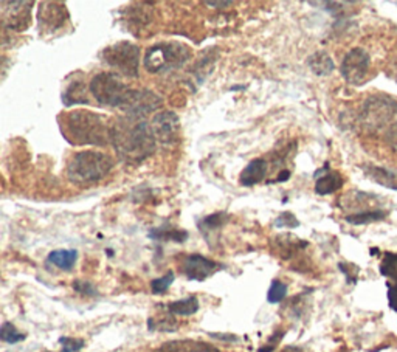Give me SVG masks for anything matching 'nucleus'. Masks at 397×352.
Returning <instances> with one entry per match:
<instances>
[{"mask_svg": "<svg viewBox=\"0 0 397 352\" xmlns=\"http://www.w3.org/2000/svg\"><path fill=\"white\" fill-rule=\"evenodd\" d=\"M175 321H173L171 319H165L163 321H157L156 319H149L148 320V329L149 331H165V332H173L175 331Z\"/></svg>", "mask_w": 397, "mask_h": 352, "instance_id": "30", "label": "nucleus"}, {"mask_svg": "<svg viewBox=\"0 0 397 352\" xmlns=\"http://www.w3.org/2000/svg\"><path fill=\"white\" fill-rule=\"evenodd\" d=\"M281 352H303V351L300 348H297V346H287Z\"/></svg>", "mask_w": 397, "mask_h": 352, "instance_id": "38", "label": "nucleus"}, {"mask_svg": "<svg viewBox=\"0 0 397 352\" xmlns=\"http://www.w3.org/2000/svg\"><path fill=\"white\" fill-rule=\"evenodd\" d=\"M33 2H2V23L10 31H25L31 23Z\"/></svg>", "mask_w": 397, "mask_h": 352, "instance_id": "10", "label": "nucleus"}, {"mask_svg": "<svg viewBox=\"0 0 397 352\" xmlns=\"http://www.w3.org/2000/svg\"><path fill=\"white\" fill-rule=\"evenodd\" d=\"M191 58V50L179 42H162L148 48L145 68L149 73H165L180 68Z\"/></svg>", "mask_w": 397, "mask_h": 352, "instance_id": "5", "label": "nucleus"}, {"mask_svg": "<svg viewBox=\"0 0 397 352\" xmlns=\"http://www.w3.org/2000/svg\"><path fill=\"white\" fill-rule=\"evenodd\" d=\"M162 105L163 100L156 92L148 89H129L120 109L128 118L145 119L151 114H154L157 109L162 107Z\"/></svg>", "mask_w": 397, "mask_h": 352, "instance_id": "8", "label": "nucleus"}, {"mask_svg": "<svg viewBox=\"0 0 397 352\" xmlns=\"http://www.w3.org/2000/svg\"><path fill=\"white\" fill-rule=\"evenodd\" d=\"M343 186V177L339 173H326L323 177H318L315 182V193L320 196H327L339 191Z\"/></svg>", "mask_w": 397, "mask_h": 352, "instance_id": "19", "label": "nucleus"}, {"mask_svg": "<svg viewBox=\"0 0 397 352\" xmlns=\"http://www.w3.org/2000/svg\"><path fill=\"white\" fill-rule=\"evenodd\" d=\"M199 311V299L196 297H188L179 299V302H173L168 304V312L171 315H180V316H190Z\"/></svg>", "mask_w": 397, "mask_h": 352, "instance_id": "22", "label": "nucleus"}, {"mask_svg": "<svg viewBox=\"0 0 397 352\" xmlns=\"http://www.w3.org/2000/svg\"><path fill=\"white\" fill-rule=\"evenodd\" d=\"M287 295V284H284L280 279H273L272 284H270L268 294H267V302L270 304H278L281 303Z\"/></svg>", "mask_w": 397, "mask_h": 352, "instance_id": "27", "label": "nucleus"}, {"mask_svg": "<svg viewBox=\"0 0 397 352\" xmlns=\"http://www.w3.org/2000/svg\"><path fill=\"white\" fill-rule=\"evenodd\" d=\"M210 337L217 338V340H222V341H230V343L239 341V337L232 336V334H210Z\"/></svg>", "mask_w": 397, "mask_h": 352, "instance_id": "34", "label": "nucleus"}, {"mask_svg": "<svg viewBox=\"0 0 397 352\" xmlns=\"http://www.w3.org/2000/svg\"><path fill=\"white\" fill-rule=\"evenodd\" d=\"M359 123L366 134L397 143V101L386 95L369 97L363 102Z\"/></svg>", "mask_w": 397, "mask_h": 352, "instance_id": "3", "label": "nucleus"}, {"mask_svg": "<svg viewBox=\"0 0 397 352\" xmlns=\"http://www.w3.org/2000/svg\"><path fill=\"white\" fill-rule=\"evenodd\" d=\"M388 303H390L393 311L397 312V284H393L388 289Z\"/></svg>", "mask_w": 397, "mask_h": 352, "instance_id": "33", "label": "nucleus"}, {"mask_svg": "<svg viewBox=\"0 0 397 352\" xmlns=\"http://www.w3.org/2000/svg\"><path fill=\"white\" fill-rule=\"evenodd\" d=\"M73 289L78 292L81 295H86V297H98V290L95 289V286L92 284L89 281H81V279H76L73 282Z\"/></svg>", "mask_w": 397, "mask_h": 352, "instance_id": "32", "label": "nucleus"}, {"mask_svg": "<svg viewBox=\"0 0 397 352\" xmlns=\"http://www.w3.org/2000/svg\"><path fill=\"white\" fill-rule=\"evenodd\" d=\"M246 87L244 85H233V87H230V90H244Z\"/></svg>", "mask_w": 397, "mask_h": 352, "instance_id": "39", "label": "nucleus"}, {"mask_svg": "<svg viewBox=\"0 0 397 352\" xmlns=\"http://www.w3.org/2000/svg\"><path fill=\"white\" fill-rule=\"evenodd\" d=\"M369 65H371V59L369 55L366 53V50L357 47L349 50L348 53L344 55L340 72L346 82H349L352 85H360L366 80Z\"/></svg>", "mask_w": 397, "mask_h": 352, "instance_id": "9", "label": "nucleus"}, {"mask_svg": "<svg viewBox=\"0 0 397 352\" xmlns=\"http://www.w3.org/2000/svg\"><path fill=\"white\" fill-rule=\"evenodd\" d=\"M386 73H388V76H390V78H393L397 82V58H394L393 61L390 63V67H388Z\"/></svg>", "mask_w": 397, "mask_h": 352, "instance_id": "35", "label": "nucleus"}, {"mask_svg": "<svg viewBox=\"0 0 397 352\" xmlns=\"http://www.w3.org/2000/svg\"><path fill=\"white\" fill-rule=\"evenodd\" d=\"M64 137L75 146H107L112 143V124L92 110H72L64 117Z\"/></svg>", "mask_w": 397, "mask_h": 352, "instance_id": "2", "label": "nucleus"}, {"mask_svg": "<svg viewBox=\"0 0 397 352\" xmlns=\"http://www.w3.org/2000/svg\"><path fill=\"white\" fill-rule=\"evenodd\" d=\"M273 225L276 228H287V230H293V228H297L300 227V222L298 219L295 218V214L290 213V211H285V213H281L280 216H278L273 222Z\"/></svg>", "mask_w": 397, "mask_h": 352, "instance_id": "29", "label": "nucleus"}, {"mask_svg": "<svg viewBox=\"0 0 397 352\" xmlns=\"http://www.w3.org/2000/svg\"><path fill=\"white\" fill-rule=\"evenodd\" d=\"M131 87L126 85L121 78L115 73L101 72L92 78L89 84V90L94 98L103 106L118 107L120 109L121 102L128 95Z\"/></svg>", "mask_w": 397, "mask_h": 352, "instance_id": "6", "label": "nucleus"}, {"mask_svg": "<svg viewBox=\"0 0 397 352\" xmlns=\"http://www.w3.org/2000/svg\"><path fill=\"white\" fill-rule=\"evenodd\" d=\"M267 174V161L264 159L251 160L249 165L244 168L239 176L241 186H253L263 182Z\"/></svg>", "mask_w": 397, "mask_h": 352, "instance_id": "15", "label": "nucleus"}, {"mask_svg": "<svg viewBox=\"0 0 397 352\" xmlns=\"http://www.w3.org/2000/svg\"><path fill=\"white\" fill-rule=\"evenodd\" d=\"M0 338H2L5 343H10V345H16V343L23 341L27 338V336L16 329L14 324L6 321L2 324V328H0Z\"/></svg>", "mask_w": 397, "mask_h": 352, "instance_id": "25", "label": "nucleus"}, {"mask_svg": "<svg viewBox=\"0 0 397 352\" xmlns=\"http://www.w3.org/2000/svg\"><path fill=\"white\" fill-rule=\"evenodd\" d=\"M104 63L115 68L118 73L129 78L138 76V64H140V48L132 42H116L114 46H109L103 51Z\"/></svg>", "mask_w": 397, "mask_h": 352, "instance_id": "7", "label": "nucleus"}, {"mask_svg": "<svg viewBox=\"0 0 397 352\" xmlns=\"http://www.w3.org/2000/svg\"><path fill=\"white\" fill-rule=\"evenodd\" d=\"M62 105L65 107L72 106H81V105H89V97H87V85L82 81H73L70 82L62 93Z\"/></svg>", "mask_w": 397, "mask_h": 352, "instance_id": "17", "label": "nucleus"}, {"mask_svg": "<svg viewBox=\"0 0 397 352\" xmlns=\"http://www.w3.org/2000/svg\"><path fill=\"white\" fill-rule=\"evenodd\" d=\"M380 273L386 278L397 281V253H385L382 264H380Z\"/></svg>", "mask_w": 397, "mask_h": 352, "instance_id": "26", "label": "nucleus"}, {"mask_svg": "<svg viewBox=\"0 0 397 352\" xmlns=\"http://www.w3.org/2000/svg\"><path fill=\"white\" fill-rule=\"evenodd\" d=\"M154 352H221V351L208 345L205 341L175 340V341H166L165 345H162Z\"/></svg>", "mask_w": 397, "mask_h": 352, "instance_id": "14", "label": "nucleus"}, {"mask_svg": "<svg viewBox=\"0 0 397 352\" xmlns=\"http://www.w3.org/2000/svg\"><path fill=\"white\" fill-rule=\"evenodd\" d=\"M69 21V11L64 4L58 2H42L38 10V23L40 30L47 33H53L64 27V23Z\"/></svg>", "mask_w": 397, "mask_h": 352, "instance_id": "11", "label": "nucleus"}, {"mask_svg": "<svg viewBox=\"0 0 397 352\" xmlns=\"http://www.w3.org/2000/svg\"><path fill=\"white\" fill-rule=\"evenodd\" d=\"M114 160L111 156L99 151H82L75 154L67 165V178L73 185L86 186L97 183L111 174Z\"/></svg>", "mask_w": 397, "mask_h": 352, "instance_id": "4", "label": "nucleus"}, {"mask_svg": "<svg viewBox=\"0 0 397 352\" xmlns=\"http://www.w3.org/2000/svg\"><path fill=\"white\" fill-rule=\"evenodd\" d=\"M225 218H227L225 213H214V214H211V216L200 219L197 222V225L202 231V235L208 238V233H214V231H217L225 224Z\"/></svg>", "mask_w": 397, "mask_h": 352, "instance_id": "24", "label": "nucleus"}, {"mask_svg": "<svg viewBox=\"0 0 397 352\" xmlns=\"http://www.w3.org/2000/svg\"><path fill=\"white\" fill-rule=\"evenodd\" d=\"M365 176L373 182L382 185L390 190H397V168H380V166H365Z\"/></svg>", "mask_w": 397, "mask_h": 352, "instance_id": "16", "label": "nucleus"}, {"mask_svg": "<svg viewBox=\"0 0 397 352\" xmlns=\"http://www.w3.org/2000/svg\"><path fill=\"white\" fill-rule=\"evenodd\" d=\"M289 177H290V171L289 169H283L281 173H280V176L276 177L275 182L276 183H283V182H285V180H289Z\"/></svg>", "mask_w": 397, "mask_h": 352, "instance_id": "36", "label": "nucleus"}, {"mask_svg": "<svg viewBox=\"0 0 397 352\" xmlns=\"http://www.w3.org/2000/svg\"><path fill=\"white\" fill-rule=\"evenodd\" d=\"M148 236L154 240H174V242H185L188 239V231L183 230H175L168 225L158 227V228H152Z\"/></svg>", "mask_w": 397, "mask_h": 352, "instance_id": "21", "label": "nucleus"}, {"mask_svg": "<svg viewBox=\"0 0 397 352\" xmlns=\"http://www.w3.org/2000/svg\"><path fill=\"white\" fill-rule=\"evenodd\" d=\"M47 261L53 264L55 267L69 272L78 261V252L76 250H53L50 252Z\"/></svg>", "mask_w": 397, "mask_h": 352, "instance_id": "20", "label": "nucleus"}, {"mask_svg": "<svg viewBox=\"0 0 397 352\" xmlns=\"http://www.w3.org/2000/svg\"><path fill=\"white\" fill-rule=\"evenodd\" d=\"M205 5L211 6V8H225V6H232L233 2H205Z\"/></svg>", "mask_w": 397, "mask_h": 352, "instance_id": "37", "label": "nucleus"}, {"mask_svg": "<svg viewBox=\"0 0 397 352\" xmlns=\"http://www.w3.org/2000/svg\"><path fill=\"white\" fill-rule=\"evenodd\" d=\"M174 282V272H168L165 277L152 279L151 281V290L154 295H162L165 292L171 287Z\"/></svg>", "mask_w": 397, "mask_h": 352, "instance_id": "28", "label": "nucleus"}, {"mask_svg": "<svg viewBox=\"0 0 397 352\" xmlns=\"http://www.w3.org/2000/svg\"><path fill=\"white\" fill-rule=\"evenodd\" d=\"M45 352H50V351H45Z\"/></svg>", "mask_w": 397, "mask_h": 352, "instance_id": "40", "label": "nucleus"}, {"mask_svg": "<svg viewBox=\"0 0 397 352\" xmlns=\"http://www.w3.org/2000/svg\"><path fill=\"white\" fill-rule=\"evenodd\" d=\"M388 216V213L384 210H369V211H361V213H354L346 216V222L351 225H366L371 222L382 220Z\"/></svg>", "mask_w": 397, "mask_h": 352, "instance_id": "23", "label": "nucleus"}, {"mask_svg": "<svg viewBox=\"0 0 397 352\" xmlns=\"http://www.w3.org/2000/svg\"><path fill=\"white\" fill-rule=\"evenodd\" d=\"M308 64L310 67V70L314 72L317 76H327L335 70V64L332 61V58L323 50L315 51L314 55L309 56Z\"/></svg>", "mask_w": 397, "mask_h": 352, "instance_id": "18", "label": "nucleus"}, {"mask_svg": "<svg viewBox=\"0 0 397 352\" xmlns=\"http://www.w3.org/2000/svg\"><path fill=\"white\" fill-rule=\"evenodd\" d=\"M156 137L145 119L128 118L112 124V146L118 157L128 163H141L156 151Z\"/></svg>", "mask_w": 397, "mask_h": 352, "instance_id": "1", "label": "nucleus"}, {"mask_svg": "<svg viewBox=\"0 0 397 352\" xmlns=\"http://www.w3.org/2000/svg\"><path fill=\"white\" fill-rule=\"evenodd\" d=\"M219 269L221 265L202 255H188L182 264L183 274L191 281H205Z\"/></svg>", "mask_w": 397, "mask_h": 352, "instance_id": "13", "label": "nucleus"}, {"mask_svg": "<svg viewBox=\"0 0 397 352\" xmlns=\"http://www.w3.org/2000/svg\"><path fill=\"white\" fill-rule=\"evenodd\" d=\"M152 134H154L156 140L163 144H173L179 135V117L171 110H165V112L157 114L151 122Z\"/></svg>", "mask_w": 397, "mask_h": 352, "instance_id": "12", "label": "nucleus"}, {"mask_svg": "<svg viewBox=\"0 0 397 352\" xmlns=\"http://www.w3.org/2000/svg\"><path fill=\"white\" fill-rule=\"evenodd\" d=\"M59 343H61L62 346V352H76V351H81L84 348V340L81 338H72V337H61L59 338Z\"/></svg>", "mask_w": 397, "mask_h": 352, "instance_id": "31", "label": "nucleus"}]
</instances>
